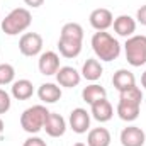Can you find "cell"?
Returning <instances> with one entry per match:
<instances>
[{"instance_id": "cell-1", "label": "cell", "mask_w": 146, "mask_h": 146, "mask_svg": "<svg viewBox=\"0 0 146 146\" xmlns=\"http://www.w3.org/2000/svg\"><path fill=\"white\" fill-rule=\"evenodd\" d=\"M92 49L100 61H114L121 54V42L107 31H97L92 36Z\"/></svg>"}, {"instance_id": "cell-2", "label": "cell", "mask_w": 146, "mask_h": 146, "mask_svg": "<svg viewBox=\"0 0 146 146\" xmlns=\"http://www.w3.org/2000/svg\"><path fill=\"white\" fill-rule=\"evenodd\" d=\"M33 24V15L27 9L24 7H17L14 10H10L5 19H2V31L7 36H17L24 31H27Z\"/></svg>"}, {"instance_id": "cell-3", "label": "cell", "mask_w": 146, "mask_h": 146, "mask_svg": "<svg viewBox=\"0 0 146 146\" xmlns=\"http://www.w3.org/2000/svg\"><path fill=\"white\" fill-rule=\"evenodd\" d=\"M48 115H49V110L41 104L27 107L21 114V127L29 134H37L41 129H44V122Z\"/></svg>"}, {"instance_id": "cell-4", "label": "cell", "mask_w": 146, "mask_h": 146, "mask_svg": "<svg viewBox=\"0 0 146 146\" xmlns=\"http://www.w3.org/2000/svg\"><path fill=\"white\" fill-rule=\"evenodd\" d=\"M124 53L131 66L138 68V66L146 65V36L134 34V36L127 37L124 44Z\"/></svg>"}, {"instance_id": "cell-5", "label": "cell", "mask_w": 146, "mask_h": 146, "mask_svg": "<svg viewBox=\"0 0 146 146\" xmlns=\"http://www.w3.org/2000/svg\"><path fill=\"white\" fill-rule=\"evenodd\" d=\"M42 36L37 34V33H26L22 34L21 39H19V51L27 56V58H33V56H37L41 54L42 51Z\"/></svg>"}, {"instance_id": "cell-6", "label": "cell", "mask_w": 146, "mask_h": 146, "mask_svg": "<svg viewBox=\"0 0 146 146\" xmlns=\"http://www.w3.org/2000/svg\"><path fill=\"white\" fill-rule=\"evenodd\" d=\"M37 68H39V73L44 75V76L56 75L58 70L61 68V65H60V54L54 53V51H44V53H41L39 60H37Z\"/></svg>"}, {"instance_id": "cell-7", "label": "cell", "mask_w": 146, "mask_h": 146, "mask_svg": "<svg viewBox=\"0 0 146 146\" xmlns=\"http://www.w3.org/2000/svg\"><path fill=\"white\" fill-rule=\"evenodd\" d=\"M68 124L73 129V133L85 134L90 129V112H87V109H82V107L73 109L68 117Z\"/></svg>"}, {"instance_id": "cell-8", "label": "cell", "mask_w": 146, "mask_h": 146, "mask_svg": "<svg viewBox=\"0 0 146 146\" xmlns=\"http://www.w3.org/2000/svg\"><path fill=\"white\" fill-rule=\"evenodd\" d=\"M88 21H90V26L95 31H107L110 26L114 24V15H112V12H110L109 9L99 7V9H95V10L90 12Z\"/></svg>"}, {"instance_id": "cell-9", "label": "cell", "mask_w": 146, "mask_h": 146, "mask_svg": "<svg viewBox=\"0 0 146 146\" xmlns=\"http://www.w3.org/2000/svg\"><path fill=\"white\" fill-rule=\"evenodd\" d=\"M66 121L63 115L56 114V112H49L46 122H44V131L48 136L51 138H61L65 133H66Z\"/></svg>"}, {"instance_id": "cell-10", "label": "cell", "mask_w": 146, "mask_h": 146, "mask_svg": "<svg viewBox=\"0 0 146 146\" xmlns=\"http://www.w3.org/2000/svg\"><path fill=\"white\" fill-rule=\"evenodd\" d=\"M121 145L122 146H145L146 134L138 126H127L121 131Z\"/></svg>"}, {"instance_id": "cell-11", "label": "cell", "mask_w": 146, "mask_h": 146, "mask_svg": "<svg viewBox=\"0 0 146 146\" xmlns=\"http://www.w3.org/2000/svg\"><path fill=\"white\" fill-rule=\"evenodd\" d=\"M56 82L60 87H65V88L78 87V83L82 82V73L73 66H61L56 73Z\"/></svg>"}, {"instance_id": "cell-12", "label": "cell", "mask_w": 146, "mask_h": 146, "mask_svg": "<svg viewBox=\"0 0 146 146\" xmlns=\"http://www.w3.org/2000/svg\"><path fill=\"white\" fill-rule=\"evenodd\" d=\"M136 19H133L131 15H126V14H122V15H119V17H115L114 19V31H115V34L121 37H131L134 36V33H136Z\"/></svg>"}, {"instance_id": "cell-13", "label": "cell", "mask_w": 146, "mask_h": 146, "mask_svg": "<svg viewBox=\"0 0 146 146\" xmlns=\"http://www.w3.org/2000/svg\"><path fill=\"white\" fill-rule=\"evenodd\" d=\"M90 114L99 122H109L112 119V115H114V107L106 97V99H100V100H97L90 106Z\"/></svg>"}, {"instance_id": "cell-14", "label": "cell", "mask_w": 146, "mask_h": 146, "mask_svg": "<svg viewBox=\"0 0 146 146\" xmlns=\"http://www.w3.org/2000/svg\"><path fill=\"white\" fill-rule=\"evenodd\" d=\"M61 95H63L61 87L56 85V83H51V82L42 83V85L37 88V97H39V100L44 102V104H54V102H58V100L61 99Z\"/></svg>"}, {"instance_id": "cell-15", "label": "cell", "mask_w": 146, "mask_h": 146, "mask_svg": "<svg viewBox=\"0 0 146 146\" xmlns=\"http://www.w3.org/2000/svg\"><path fill=\"white\" fill-rule=\"evenodd\" d=\"M10 95L15 99V100H27L34 95V85L31 80L27 78H21V80H15L12 83V90H10Z\"/></svg>"}, {"instance_id": "cell-16", "label": "cell", "mask_w": 146, "mask_h": 146, "mask_svg": "<svg viewBox=\"0 0 146 146\" xmlns=\"http://www.w3.org/2000/svg\"><path fill=\"white\" fill-rule=\"evenodd\" d=\"M112 136L106 127H94L87 134V146H110Z\"/></svg>"}, {"instance_id": "cell-17", "label": "cell", "mask_w": 146, "mask_h": 146, "mask_svg": "<svg viewBox=\"0 0 146 146\" xmlns=\"http://www.w3.org/2000/svg\"><path fill=\"white\" fill-rule=\"evenodd\" d=\"M112 85H114L115 90L122 92V90H126V88L136 85V76H134L133 72H129V70H126V68H121V70H117V72L114 73V76H112Z\"/></svg>"}, {"instance_id": "cell-18", "label": "cell", "mask_w": 146, "mask_h": 146, "mask_svg": "<svg viewBox=\"0 0 146 146\" xmlns=\"http://www.w3.org/2000/svg\"><path fill=\"white\" fill-rule=\"evenodd\" d=\"M82 76L85 78V80H88V82H97L100 76H102V73H104V68H102V65H100V61L97 60V58H88L85 63H83V66H82Z\"/></svg>"}, {"instance_id": "cell-19", "label": "cell", "mask_w": 146, "mask_h": 146, "mask_svg": "<svg viewBox=\"0 0 146 146\" xmlns=\"http://www.w3.org/2000/svg\"><path fill=\"white\" fill-rule=\"evenodd\" d=\"M139 110H141L139 104H133V102H126V100H119V104H117V115L126 122L136 121L139 117Z\"/></svg>"}, {"instance_id": "cell-20", "label": "cell", "mask_w": 146, "mask_h": 146, "mask_svg": "<svg viewBox=\"0 0 146 146\" xmlns=\"http://www.w3.org/2000/svg\"><path fill=\"white\" fill-rule=\"evenodd\" d=\"M107 97V92H106V88L102 87V85H99V83H90V85H87L83 90H82V99H83V102H87L88 106H92L94 102H97V100H100V99H106Z\"/></svg>"}, {"instance_id": "cell-21", "label": "cell", "mask_w": 146, "mask_h": 146, "mask_svg": "<svg viewBox=\"0 0 146 146\" xmlns=\"http://www.w3.org/2000/svg\"><path fill=\"white\" fill-rule=\"evenodd\" d=\"M58 51H60V54L63 58H76L82 53V42L60 37L58 39Z\"/></svg>"}, {"instance_id": "cell-22", "label": "cell", "mask_w": 146, "mask_h": 146, "mask_svg": "<svg viewBox=\"0 0 146 146\" xmlns=\"http://www.w3.org/2000/svg\"><path fill=\"white\" fill-rule=\"evenodd\" d=\"M60 37L83 42V27H82L78 22H66V24L61 27V34H60Z\"/></svg>"}, {"instance_id": "cell-23", "label": "cell", "mask_w": 146, "mask_h": 146, "mask_svg": "<svg viewBox=\"0 0 146 146\" xmlns=\"http://www.w3.org/2000/svg\"><path fill=\"white\" fill-rule=\"evenodd\" d=\"M119 100H126V102H133V104H139L143 102V90L138 85H133L122 92H119Z\"/></svg>"}, {"instance_id": "cell-24", "label": "cell", "mask_w": 146, "mask_h": 146, "mask_svg": "<svg viewBox=\"0 0 146 146\" xmlns=\"http://www.w3.org/2000/svg\"><path fill=\"white\" fill-rule=\"evenodd\" d=\"M15 68L10 63H0V85L14 83L15 80Z\"/></svg>"}, {"instance_id": "cell-25", "label": "cell", "mask_w": 146, "mask_h": 146, "mask_svg": "<svg viewBox=\"0 0 146 146\" xmlns=\"http://www.w3.org/2000/svg\"><path fill=\"white\" fill-rule=\"evenodd\" d=\"M12 100H10V94L5 92L3 88H0V114H5L10 110Z\"/></svg>"}, {"instance_id": "cell-26", "label": "cell", "mask_w": 146, "mask_h": 146, "mask_svg": "<svg viewBox=\"0 0 146 146\" xmlns=\"http://www.w3.org/2000/svg\"><path fill=\"white\" fill-rule=\"evenodd\" d=\"M22 146H48V145H46V141H44L42 138H39V136H31V138H27V139L24 141Z\"/></svg>"}, {"instance_id": "cell-27", "label": "cell", "mask_w": 146, "mask_h": 146, "mask_svg": "<svg viewBox=\"0 0 146 146\" xmlns=\"http://www.w3.org/2000/svg\"><path fill=\"white\" fill-rule=\"evenodd\" d=\"M136 22H139L141 26H146V5H141L136 12Z\"/></svg>"}, {"instance_id": "cell-28", "label": "cell", "mask_w": 146, "mask_h": 146, "mask_svg": "<svg viewBox=\"0 0 146 146\" xmlns=\"http://www.w3.org/2000/svg\"><path fill=\"white\" fill-rule=\"evenodd\" d=\"M24 3H26L27 7H33V9H37V7H41V5L44 3V0H24Z\"/></svg>"}, {"instance_id": "cell-29", "label": "cell", "mask_w": 146, "mask_h": 146, "mask_svg": "<svg viewBox=\"0 0 146 146\" xmlns=\"http://www.w3.org/2000/svg\"><path fill=\"white\" fill-rule=\"evenodd\" d=\"M141 85H143V88L146 90V72L141 75Z\"/></svg>"}, {"instance_id": "cell-30", "label": "cell", "mask_w": 146, "mask_h": 146, "mask_svg": "<svg viewBox=\"0 0 146 146\" xmlns=\"http://www.w3.org/2000/svg\"><path fill=\"white\" fill-rule=\"evenodd\" d=\"M3 129H5V124H3V121H2V117H0V136L3 134Z\"/></svg>"}, {"instance_id": "cell-31", "label": "cell", "mask_w": 146, "mask_h": 146, "mask_svg": "<svg viewBox=\"0 0 146 146\" xmlns=\"http://www.w3.org/2000/svg\"><path fill=\"white\" fill-rule=\"evenodd\" d=\"M73 146H87V145H85V143H75Z\"/></svg>"}]
</instances>
